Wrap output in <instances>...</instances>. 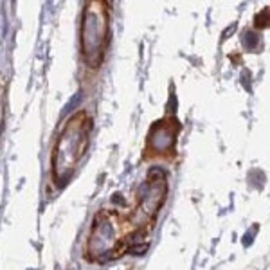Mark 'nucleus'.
<instances>
[{
    "instance_id": "obj_1",
    "label": "nucleus",
    "mask_w": 270,
    "mask_h": 270,
    "mask_svg": "<svg viewBox=\"0 0 270 270\" xmlns=\"http://www.w3.org/2000/svg\"><path fill=\"white\" fill-rule=\"evenodd\" d=\"M268 26H270V8L256 17V27L263 29V27H268Z\"/></svg>"
}]
</instances>
